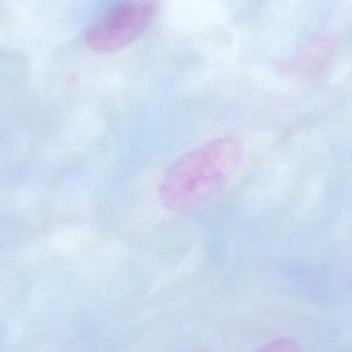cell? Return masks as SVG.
<instances>
[{
    "instance_id": "1",
    "label": "cell",
    "mask_w": 352,
    "mask_h": 352,
    "mask_svg": "<svg viewBox=\"0 0 352 352\" xmlns=\"http://www.w3.org/2000/svg\"><path fill=\"white\" fill-rule=\"evenodd\" d=\"M243 158L242 142L233 135L213 138L188 151L165 171L159 186L161 204L179 212L209 202L227 190Z\"/></svg>"
},
{
    "instance_id": "2",
    "label": "cell",
    "mask_w": 352,
    "mask_h": 352,
    "mask_svg": "<svg viewBox=\"0 0 352 352\" xmlns=\"http://www.w3.org/2000/svg\"><path fill=\"white\" fill-rule=\"evenodd\" d=\"M153 14L154 6L150 2H123L89 28L87 45L100 53L122 49L146 30Z\"/></svg>"
},
{
    "instance_id": "3",
    "label": "cell",
    "mask_w": 352,
    "mask_h": 352,
    "mask_svg": "<svg viewBox=\"0 0 352 352\" xmlns=\"http://www.w3.org/2000/svg\"><path fill=\"white\" fill-rule=\"evenodd\" d=\"M254 352H301V349L294 339L283 337L267 343Z\"/></svg>"
}]
</instances>
